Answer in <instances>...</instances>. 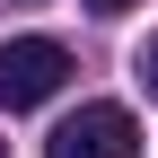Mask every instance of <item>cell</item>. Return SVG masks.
I'll list each match as a JSON object with an SVG mask.
<instances>
[{
	"label": "cell",
	"mask_w": 158,
	"mask_h": 158,
	"mask_svg": "<svg viewBox=\"0 0 158 158\" xmlns=\"http://www.w3.org/2000/svg\"><path fill=\"white\" fill-rule=\"evenodd\" d=\"M44 158H141V123H132L123 106H79L44 141Z\"/></svg>",
	"instance_id": "obj_2"
},
{
	"label": "cell",
	"mask_w": 158,
	"mask_h": 158,
	"mask_svg": "<svg viewBox=\"0 0 158 158\" xmlns=\"http://www.w3.org/2000/svg\"><path fill=\"white\" fill-rule=\"evenodd\" d=\"M70 79V53L53 44V35H18V44H0V106H44V97H62Z\"/></svg>",
	"instance_id": "obj_1"
},
{
	"label": "cell",
	"mask_w": 158,
	"mask_h": 158,
	"mask_svg": "<svg viewBox=\"0 0 158 158\" xmlns=\"http://www.w3.org/2000/svg\"><path fill=\"white\" fill-rule=\"evenodd\" d=\"M88 9H97V18H123V9H141V0H88Z\"/></svg>",
	"instance_id": "obj_4"
},
{
	"label": "cell",
	"mask_w": 158,
	"mask_h": 158,
	"mask_svg": "<svg viewBox=\"0 0 158 158\" xmlns=\"http://www.w3.org/2000/svg\"><path fill=\"white\" fill-rule=\"evenodd\" d=\"M0 158H9V141H0Z\"/></svg>",
	"instance_id": "obj_5"
},
{
	"label": "cell",
	"mask_w": 158,
	"mask_h": 158,
	"mask_svg": "<svg viewBox=\"0 0 158 158\" xmlns=\"http://www.w3.org/2000/svg\"><path fill=\"white\" fill-rule=\"evenodd\" d=\"M132 79H141V88H149V106H158V35H149L141 53H132Z\"/></svg>",
	"instance_id": "obj_3"
}]
</instances>
